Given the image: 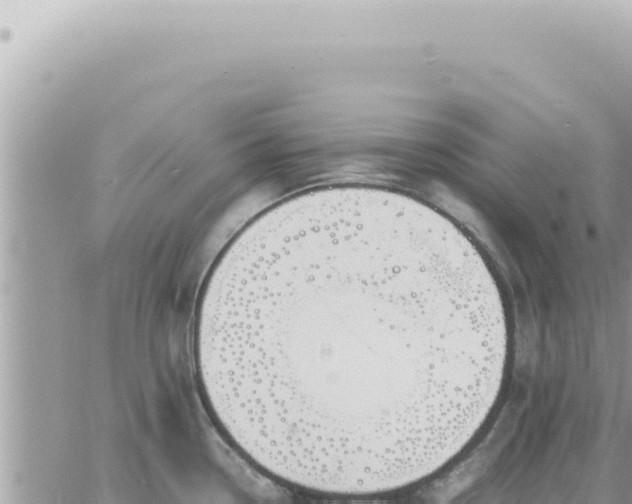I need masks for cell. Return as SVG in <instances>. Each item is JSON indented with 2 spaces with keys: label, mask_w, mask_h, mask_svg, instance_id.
Segmentation results:
<instances>
[{
  "label": "cell",
  "mask_w": 632,
  "mask_h": 504,
  "mask_svg": "<svg viewBox=\"0 0 632 504\" xmlns=\"http://www.w3.org/2000/svg\"><path fill=\"white\" fill-rule=\"evenodd\" d=\"M504 346L474 244L430 206L372 186L305 192L252 222L209 278L197 333L233 444L286 484L340 496L445 465Z\"/></svg>",
  "instance_id": "cell-1"
}]
</instances>
